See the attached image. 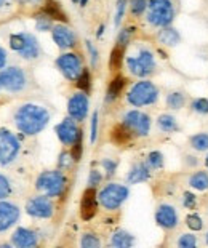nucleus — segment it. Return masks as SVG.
<instances>
[{"label":"nucleus","instance_id":"obj_16","mask_svg":"<svg viewBox=\"0 0 208 248\" xmlns=\"http://www.w3.org/2000/svg\"><path fill=\"white\" fill-rule=\"evenodd\" d=\"M19 215V208L15 203L7 202V200H0V232H5L10 228H13L18 223Z\"/></svg>","mask_w":208,"mask_h":248},{"label":"nucleus","instance_id":"obj_27","mask_svg":"<svg viewBox=\"0 0 208 248\" xmlns=\"http://www.w3.org/2000/svg\"><path fill=\"white\" fill-rule=\"evenodd\" d=\"M157 125H159L160 130L165 131V133H173V131L178 130V122H176V119L170 114L160 115V117L157 119Z\"/></svg>","mask_w":208,"mask_h":248},{"label":"nucleus","instance_id":"obj_1","mask_svg":"<svg viewBox=\"0 0 208 248\" xmlns=\"http://www.w3.org/2000/svg\"><path fill=\"white\" fill-rule=\"evenodd\" d=\"M13 122L23 135H37L45 128L50 122V114L45 108L39 104H23L16 109Z\"/></svg>","mask_w":208,"mask_h":248},{"label":"nucleus","instance_id":"obj_12","mask_svg":"<svg viewBox=\"0 0 208 248\" xmlns=\"http://www.w3.org/2000/svg\"><path fill=\"white\" fill-rule=\"evenodd\" d=\"M124 124L136 136H146L151 130V119L141 110H128L124 115Z\"/></svg>","mask_w":208,"mask_h":248},{"label":"nucleus","instance_id":"obj_19","mask_svg":"<svg viewBox=\"0 0 208 248\" xmlns=\"http://www.w3.org/2000/svg\"><path fill=\"white\" fill-rule=\"evenodd\" d=\"M157 224L165 229H173L178 224V213L172 205H160L156 213Z\"/></svg>","mask_w":208,"mask_h":248},{"label":"nucleus","instance_id":"obj_26","mask_svg":"<svg viewBox=\"0 0 208 248\" xmlns=\"http://www.w3.org/2000/svg\"><path fill=\"white\" fill-rule=\"evenodd\" d=\"M124 55H125V46L122 45H115L111 51V58H109V66L112 71H119L122 64H124Z\"/></svg>","mask_w":208,"mask_h":248},{"label":"nucleus","instance_id":"obj_33","mask_svg":"<svg viewBox=\"0 0 208 248\" xmlns=\"http://www.w3.org/2000/svg\"><path fill=\"white\" fill-rule=\"evenodd\" d=\"M149 5V0H130V12L135 16H141L143 13H146Z\"/></svg>","mask_w":208,"mask_h":248},{"label":"nucleus","instance_id":"obj_45","mask_svg":"<svg viewBox=\"0 0 208 248\" xmlns=\"http://www.w3.org/2000/svg\"><path fill=\"white\" fill-rule=\"evenodd\" d=\"M85 44H87V50H88V53H90V60H92V64L96 66V64H98V60H99L98 50H96V46H95L90 40H87Z\"/></svg>","mask_w":208,"mask_h":248},{"label":"nucleus","instance_id":"obj_38","mask_svg":"<svg viewBox=\"0 0 208 248\" xmlns=\"http://www.w3.org/2000/svg\"><path fill=\"white\" fill-rule=\"evenodd\" d=\"M192 110L197 114H208V99L205 98H197L192 101Z\"/></svg>","mask_w":208,"mask_h":248},{"label":"nucleus","instance_id":"obj_8","mask_svg":"<svg viewBox=\"0 0 208 248\" xmlns=\"http://www.w3.org/2000/svg\"><path fill=\"white\" fill-rule=\"evenodd\" d=\"M28 85V77L21 67L10 66L0 69V88L10 93L23 92Z\"/></svg>","mask_w":208,"mask_h":248},{"label":"nucleus","instance_id":"obj_32","mask_svg":"<svg viewBox=\"0 0 208 248\" xmlns=\"http://www.w3.org/2000/svg\"><path fill=\"white\" fill-rule=\"evenodd\" d=\"M135 32H136V29L133 28V26H128V28L122 29L119 32V37H117V45L127 46L131 42L133 37H135Z\"/></svg>","mask_w":208,"mask_h":248},{"label":"nucleus","instance_id":"obj_5","mask_svg":"<svg viewBox=\"0 0 208 248\" xmlns=\"http://www.w3.org/2000/svg\"><path fill=\"white\" fill-rule=\"evenodd\" d=\"M127 99L135 108L149 106V104H154L159 99V90L152 82L141 80L130 88V92L127 94Z\"/></svg>","mask_w":208,"mask_h":248},{"label":"nucleus","instance_id":"obj_24","mask_svg":"<svg viewBox=\"0 0 208 248\" xmlns=\"http://www.w3.org/2000/svg\"><path fill=\"white\" fill-rule=\"evenodd\" d=\"M42 12H44L47 16H50L51 19H56V21H61V23H66L67 21V16L66 13L63 12L60 3L53 2V0H47L44 8H42Z\"/></svg>","mask_w":208,"mask_h":248},{"label":"nucleus","instance_id":"obj_34","mask_svg":"<svg viewBox=\"0 0 208 248\" xmlns=\"http://www.w3.org/2000/svg\"><path fill=\"white\" fill-rule=\"evenodd\" d=\"M80 247L82 248H99L101 240L95 234H83L80 239Z\"/></svg>","mask_w":208,"mask_h":248},{"label":"nucleus","instance_id":"obj_40","mask_svg":"<svg viewBox=\"0 0 208 248\" xmlns=\"http://www.w3.org/2000/svg\"><path fill=\"white\" fill-rule=\"evenodd\" d=\"M186 223H188V226L192 231H200L204 228V223H202V218L199 215H189L186 218Z\"/></svg>","mask_w":208,"mask_h":248},{"label":"nucleus","instance_id":"obj_14","mask_svg":"<svg viewBox=\"0 0 208 248\" xmlns=\"http://www.w3.org/2000/svg\"><path fill=\"white\" fill-rule=\"evenodd\" d=\"M88 108H90V103H88V96L85 94V92L72 94L67 103L69 117H72L74 120H77V122H82V120H85V117H87Z\"/></svg>","mask_w":208,"mask_h":248},{"label":"nucleus","instance_id":"obj_29","mask_svg":"<svg viewBox=\"0 0 208 248\" xmlns=\"http://www.w3.org/2000/svg\"><path fill=\"white\" fill-rule=\"evenodd\" d=\"M35 28H37V31H40V32L51 31L53 29V19L42 12V15H37L35 16Z\"/></svg>","mask_w":208,"mask_h":248},{"label":"nucleus","instance_id":"obj_25","mask_svg":"<svg viewBox=\"0 0 208 248\" xmlns=\"http://www.w3.org/2000/svg\"><path fill=\"white\" fill-rule=\"evenodd\" d=\"M133 244H135V239L130 232L127 231H115L114 235L111 239V245L115 247V248H130Z\"/></svg>","mask_w":208,"mask_h":248},{"label":"nucleus","instance_id":"obj_35","mask_svg":"<svg viewBox=\"0 0 208 248\" xmlns=\"http://www.w3.org/2000/svg\"><path fill=\"white\" fill-rule=\"evenodd\" d=\"M12 191H13L12 181L5 175H0V200H5L7 197H10Z\"/></svg>","mask_w":208,"mask_h":248},{"label":"nucleus","instance_id":"obj_43","mask_svg":"<svg viewBox=\"0 0 208 248\" xmlns=\"http://www.w3.org/2000/svg\"><path fill=\"white\" fill-rule=\"evenodd\" d=\"M101 181H103V175H101V171H98V170H92V171H90V176H88L90 187L99 186Z\"/></svg>","mask_w":208,"mask_h":248},{"label":"nucleus","instance_id":"obj_10","mask_svg":"<svg viewBox=\"0 0 208 248\" xmlns=\"http://www.w3.org/2000/svg\"><path fill=\"white\" fill-rule=\"evenodd\" d=\"M26 212L32 218H39V219H48L51 218L55 213V205H53L50 195H37V197L31 199L26 203Z\"/></svg>","mask_w":208,"mask_h":248},{"label":"nucleus","instance_id":"obj_17","mask_svg":"<svg viewBox=\"0 0 208 248\" xmlns=\"http://www.w3.org/2000/svg\"><path fill=\"white\" fill-rule=\"evenodd\" d=\"M98 194H96V187L85 189L82 194V200H80V216L82 219L88 221L98 212Z\"/></svg>","mask_w":208,"mask_h":248},{"label":"nucleus","instance_id":"obj_51","mask_svg":"<svg viewBox=\"0 0 208 248\" xmlns=\"http://www.w3.org/2000/svg\"><path fill=\"white\" fill-rule=\"evenodd\" d=\"M8 5H10V0H0V10L8 7Z\"/></svg>","mask_w":208,"mask_h":248},{"label":"nucleus","instance_id":"obj_4","mask_svg":"<svg viewBox=\"0 0 208 248\" xmlns=\"http://www.w3.org/2000/svg\"><path fill=\"white\" fill-rule=\"evenodd\" d=\"M66 176L63 175L61 170H50L44 171L37 178L35 187L50 197H61L66 191Z\"/></svg>","mask_w":208,"mask_h":248},{"label":"nucleus","instance_id":"obj_3","mask_svg":"<svg viewBox=\"0 0 208 248\" xmlns=\"http://www.w3.org/2000/svg\"><path fill=\"white\" fill-rule=\"evenodd\" d=\"M10 46L12 50L16 51L23 60H37L42 53L40 44L37 40V37L31 32H18L10 35Z\"/></svg>","mask_w":208,"mask_h":248},{"label":"nucleus","instance_id":"obj_44","mask_svg":"<svg viewBox=\"0 0 208 248\" xmlns=\"http://www.w3.org/2000/svg\"><path fill=\"white\" fill-rule=\"evenodd\" d=\"M72 147V151H71V154H72V157H74V160H80V157H82V151H83V146H82V136L74 142V144L71 146Z\"/></svg>","mask_w":208,"mask_h":248},{"label":"nucleus","instance_id":"obj_28","mask_svg":"<svg viewBox=\"0 0 208 248\" xmlns=\"http://www.w3.org/2000/svg\"><path fill=\"white\" fill-rule=\"evenodd\" d=\"M191 187L197 189V191H207L208 189V175L205 171H197L189 179Z\"/></svg>","mask_w":208,"mask_h":248},{"label":"nucleus","instance_id":"obj_15","mask_svg":"<svg viewBox=\"0 0 208 248\" xmlns=\"http://www.w3.org/2000/svg\"><path fill=\"white\" fill-rule=\"evenodd\" d=\"M51 35H53L55 44L58 45V48H61V50L74 48L77 44V37H76V34H74V31L71 28H67V26H64V24L53 26Z\"/></svg>","mask_w":208,"mask_h":248},{"label":"nucleus","instance_id":"obj_53","mask_svg":"<svg viewBox=\"0 0 208 248\" xmlns=\"http://www.w3.org/2000/svg\"><path fill=\"white\" fill-rule=\"evenodd\" d=\"M205 163H207V168H208V155H207V159H205Z\"/></svg>","mask_w":208,"mask_h":248},{"label":"nucleus","instance_id":"obj_22","mask_svg":"<svg viewBox=\"0 0 208 248\" xmlns=\"http://www.w3.org/2000/svg\"><path fill=\"white\" fill-rule=\"evenodd\" d=\"M133 138V131L128 128L125 124H119L112 128V133H111V140L115 142V144H127L128 141Z\"/></svg>","mask_w":208,"mask_h":248},{"label":"nucleus","instance_id":"obj_47","mask_svg":"<svg viewBox=\"0 0 208 248\" xmlns=\"http://www.w3.org/2000/svg\"><path fill=\"white\" fill-rule=\"evenodd\" d=\"M96 135H98V112H95L92 117V142L96 141Z\"/></svg>","mask_w":208,"mask_h":248},{"label":"nucleus","instance_id":"obj_37","mask_svg":"<svg viewBox=\"0 0 208 248\" xmlns=\"http://www.w3.org/2000/svg\"><path fill=\"white\" fill-rule=\"evenodd\" d=\"M77 87L85 93H87L90 87H92V78H90V72L87 69H83V72L80 74V77L77 78Z\"/></svg>","mask_w":208,"mask_h":248},{"label":"nucleus","instance_id":"obj_50","mask_svg":"<svg viewBox=\"0 0 208 248\" xmlns=\"http://www.w3.org/2000/svg\"><path fill=\"white\" fill-rule=\"evenodd\" d=\"M21 3H24V5H34V3H39L40 0H19Z\"/></svg>","mask_w":208,"mask_h":248},{"label":"nucleus","instance_id":"obj_42","mask_svg":"<svg viewBox=\"0 0 208 248\" xmlns=\"http://www.w3.org/2000/svg\"><path fill=\"white\" fill-rule=\"evenodd\" d=\"M72 162H76V160H74L71 152H63V154L60 155V160H58V167H60V168H69L72 165Z\"/></svg>","mask_w":208,"mask_h":248},{"label":"nucleus","instance_id":"obj_49","mask_svg":"<svg viewBox=\"0 0 208 248\" xmlns=\"http://www.w3.org/2000/svg\"><path fill=\"white\" fill-rule=\"evenodd\" d=\"M7 60H8L7 51H5V48L0 46V69H3V67H5V64H7Z\"/></svg>","mask_w":208,"mask_h":248},{"label":"nucleus","instance_id":"obj_46","mask_svg":"<svg viewBox=\"0 0 208 248\" xmlns=\"http://www.w3.org/2000/svg\"><path fill=\"white\" fill-rule=\"evenodd\" d=\"M125 7H127V2L125 0H119V3H117V13H115V26L120 24L122 18H124V13H125Z\"/></svg>","mask_w":208,"mask_h":248},{"label":"nucleus","instance_id":"obj_48","mask_svg":"<svg viewBox=\"0 0 208 248\" xmlns=\"http://www.w3.org/2000/svg\"><path fill=\"white\" fill-rule=\"evenodd\" d=\"M184 207H188V208L195 207V195L194 194H191V192L184 194Z\"/></svg>","mask_w":208,"mask_h":248},{"label":"nucleus","instance_id":"obj_13","mask_svg":"<svg viewBox=\"0 0 208 248\" xmlns=\"http://www.w3.org/2000/svg\"><path fill=\"white\" fill-rule=\"evenodd\" d=\"M76 122L77 120H74L72 117H67V119H64L61 124L56 125V128H55L56 135L64 146H72L74 142L82 136V131L79 130Z\"/></svg>","mask_w":208,"mask_h":248},{"label":"nucleus","instance_id":"obj_52","mask_svg":"<svg viewBox=\"0 0 208 248\" xmlns=\"http://www.w3.org/2000/svg\"><path fill=\"white\" fill-rule=\"evenodd\" d=\"M72 2H74V3H79L80 7H85V5H87L88 0H72Z\"/></svg>","mask_w":208,"mask_h":248},{"label":"nucleus","instance_id":"obj_41","mask_svg":"<svg viewBox=\"0 0 208 248\" xmlns=\"http://www.w3.org/2000/svg\"><path fill=\"white\" fill-rule=\"evenodd\" d=\"M101 165H103L106 175L111 178V176L115 175V170H117V165H119V163H117L115 160H112V159H104L103 162H101Z\"/></svg>","mask_w":208,"mask_h":248},{"label":"nucleus","instance_id":"obj_20","mask_svg":"<svg viewBox=\"0 0 208 248\" xmlns=\"http://www.w3.org/2000/svg\"><path fill=\"white\" fill-rule=\"evenodd\" d=\"M151 178V167L147 165V162H140V163H135L131 167V170L128 171V176H127V181L128 184H138V183H144Z\"/></svg>","mask_w":208,"mask_h":248},{"label":"nucleus","instance_id":"obj_21","mask_svg":"<svg viewBox=\"0 0 208 248\" xmlns=\"http://www.w3.org/2000/svg\"><path fill=\"white\" fill-rule=\"evenodd\" d=\"M157 39H159L160 44H163L167 46H175V45H178L181 42V35H179V32L176 29L167 26V28H162L159 31Z\"/></svg>","mask_w":208,"mask_h":248},{"label":"nucleus","instance_id":"obj_23","mask_svg":"<svg viewBox=\"0 0 208 248\" xmlns=\"http://www.w3.org/2000/svg\"><path fill=\"white\" fill-rule=\"evenodd\" d=\"M127 85V78L124 76H117L112 78V82L108 87V94H106V101H114L120 96V93L124 92V88Z\"/></svg>","mask_w":208,"mask_h":248},{"label":"nucleus","instance_id":"obj_18","mask_svg":"<svg viewBox=\"0 0 208 248\" xmlns=\"http://www.w3.org/2000/svg\"><path fill=\"white\" fill-rule=\"evenodd\" d=\"M12 244L18 248H32L39 244V237L28 228H18L12 235Z\"/></svg>","mask_w":208,"mask_h":248},{"label":"nucleus","instance_id":"obj_36","mask_svg":"<svg viewBox=\"0 0 208 248\" xmlns=\"http://www.w3.org/2000/svg\"><path fill=\"white\" fill-rule=\"evenodd\" d=\"M147 165L152 168V170H157V168H160L163 165V155L160 154L159 151H154L151 152V154L147 155Z\"/></svg>","mask_w":208,"mask_h":248},{"label":"nucleus","instance_id":"obj_9","mask_svg":"<svg viewBox=\"0 0 208 248\" xmlns=\"http://www.w3.org/2000/svg\"><path fill=\"white\" fill-rule=\"evenodd\" d=\"M21 144L18 138L7 128H0V165L7 167L16 160Z\"/></svg>","mask_w":208,"mask_h":248},{"label":"nucleus","instance_id":"obj_2","mask_svg":"<svg viewBox=\"0 0 208 248\" xmlns=\"http://www.w3.org/2000/svg\"><path fill=\"white\" fill-rule=\"evenodd\" d=\"M176 8L173 0H149L146 10V21L152 28H167L173 23Z\"/></svg>","mask_w":208,"mask_h":248},{"label":"nucleus","instance_id":"obj_11","mask_svg":"<svg viewBox=\"0 0 208 248\" xmlns=\"http://www.w3.org/2000/svg\"><path fill=\"white\" fill-rule=\"evenodd\" d=\"M56 67L67 80H77L83 72L82 60L76 53H63L56 60Z\"/></svg>","mask_w":208,"mask_h":248},{"label":"nucleus","instance_id":"obj_39","mask_svg":"<svg viewBox=\"0 0 208 248\" xmlns=\"http://www.w3.org/2000/svg\"><path fill=\"white\" fill-rule=\"evenodd\" d=\"M178 245L181 248H194L197 245V240H195V237L192 234H183L179 237Z\"/></svg>","mask_w":208,"mask_h":248},{"label":"nucleus","instance_id":"obj_7","mask_svg":"<svg viewBox=\"0 0 208 248\" xmlns=\"http://www.w3.org/2000/svg\"><path fill=\"white\" fill-rule=\"evenodd\" d=\"M128 197V187L124 184H117V183H111L108 186H104L98 194V200L99 203L103 205L106 210H117L122 203L125 202Z\"/></svg>","mask_w":208,"mask_h":248},{"label":"nucleus","instance_id":"obj_30","mask_svg":"<svg viewBox=\"0 0 208 248\" xmlns=\"http://www.w3.org/2000/svg\"><path fill=\"white\" fill-rule=\"evenodd\" d=\"M191 146L195 151H208V135L207 133H197L191 138Z\"/></svg>","mask_w":208,"mask_h":248},{"label":"nucleus","instance_id":"obj_6","mask_svg":"<svg viewBox=\"0 0 208 248\" xmlns=\"http://www.w3.org/2000/svg\"><path fill=\"white\" fill-rule=\"evenodd\" d=\"M127 67L135 77H147L156 69V58L149 48H141L136 56L127 58Z\"/></svg>","mask_w":208,"mask_h":248},{"label":"nucleus","instance_id":"obj_54","mask_svg":"<svg viewBox=\"0 0 208 248\" xmlns=\"http://www.w3.org/2000/svg\"><path fill=\"white\" fill-rule=\"evenodd\" d=\"M205 239H207V244H208V232H207V237H205Z\"/></svg>","mask_w":208,"mask_h":248},{"label":"nucleus","instance_id":"obj_31","mask_svg":"<svg viewBox=\"0 0 208 248\" xmlns=\"http://www.w3.org/2000/svg\"><path fill=\"white\" fill-rule=\"evenodd\" d=\"M184 94L179 92H172L167 98V106L170 109H181L184 106Z\"/></svg>","mask_w":208,"mask_h":248}]
</instances>
